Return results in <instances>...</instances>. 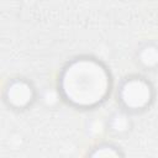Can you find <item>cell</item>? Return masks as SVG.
<instances>
[{"mask_svg": "<svg viewBox=\"0 0 158 158\" xmlns=\"http://www.w3.org/2000/svg\"><path fill=\"white\" fill-rule=\"evenodd\" d=\"M114 89L109 67L96 57L83 54L70 58L60 68L57 91L73 109L89 111L104 105Z\"/></svg>", "mask_w": 158, "mask_h": 158, "instance_id": "obj_1", "label": "cell"}, {"mask_svg": "<svg viewBox=\"0 0 158 158\" xmlns=\"http://www.w3.org/2000/svg\"><path fill=\"white\" fill-rule=\"evenodd\" d=\"M116 98L118 107L133 116L149 110L156 100V88L146 75L130 74L120 80Z\"/></svg>", "mask_w": 158, "mask_h": 158, "instance_id": "obj_2", "label": "cell"}, {"mask_svg": "<svg viewBox=\"0 0 158 158\" xmlns=\"http://www.w3.org/2000/svg\"><path fill=\"white\" fill-rule=\"evenodd\" d=\"M38 91L33 83L25 77L9 78L2 88V101L12 111H25L33 106Z\"/></svg>", "mask_w": 158, "mask_h": 158, "instance_id": "obj_3", "label": "cell"}, {"mask_svg": "<svg viewBox=\"0 0 158 158\" xmlns=\"http://www.w3.org/2000/svg\"><path fill=\"white\" fill-rule=\"evenodd\" d=\"M135 59L137 65L144 72H153L158 69V43L147 41L138 46Z\"/></svg>", "mask_w": 158, "mask_h": 158, "instance_id": "obj_4", "label": "cell"}, {"mask_svg": "<svg viewBox=\"0 0 158 158\" xmlns=\"http://www.w3.org/2000/svg\"><path fill=\"white\" fill-rule=\"evenodd\" d=\"M132 130V115L117 107L106 118V131L112 136H123Z\"/></svg>", "mask_w": 158, "mask_h": 158, "instance_id": "obj_5", "label": "cell"}, {"mask_svg": "<svg viewBox=\"0 0 158 158\" xmlns=\"http://www.w3.org/2000/svg\"><path fill=\"white\" fill-rule=\"evenodd\" d=\"M88 157H94V158H100V157H123L125 153L122 152L121 147L115 144L114 142H107V141H101L91 147L90 151L86 153Z\"/></svg>", "mask_w": 158, "mask_h": 158, "instance_id": "obj_6", "label": "cell"}]
</instances>
